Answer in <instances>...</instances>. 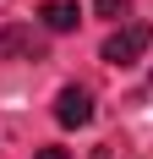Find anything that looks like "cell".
Segmentation results:
<instances>
[{
  "mask_svg": "<svg viewBox=\"0 0 153 159\" xmlns=\"http://www.w3.org/2000/svg\"><path fill=\"white\" fill-rule=\"evenodd\" d=\"M148 44H153V28H148V22H120V28L104 39V61L109 66H137L142 55H148Z\"/></svg>",
  "mask_w": 153,
  "mask_h": 159,
  "instance_id": "6da1fadb",
  "label": "cell"
},
{
  "mask_svg": "<svg viewBox=\"0 0 153 159\" xmlns=\"http://www.w3.org/2000/svg\"><path fill=\"white\" fill-rule=\"evenodd\" d=\"M0 61H44V39L28 22H11L0 28Z\"/></svg>",
  "mask_w": 153,
  "mask_h": 159,
  "instance_id": "7a4b0ae2",
  "label": "cell"
},
{
  "mask_svg": "<svg viewBox=\"0 0 153 159\" xmlns=\"http://www.w3.org/2000/svg\"><path fill=\"white\" fill-rule=\"evenodd\" d=\"M55 121H60V126H88L93 121V93L88 88H60V93H55Z\"/></svg>",
  "mask_w": 153,
  "mask_h": 159,
  "instance_id": "3957f363",
  "label": "cell"
},
{
  "mask_svg": "<svg viewBox=\"0 0 153 159\" xmlns=\"http://www.w3.org/2000/svg\"><path fill=\"white\" fill-rule=\"evenodd\" d=\"M38 16H44V28H49V33H71L76 22H82V11H76V0H49V6H44Z\"/></svg>",
  "mask_w": 153,
  "mask_h": 159,
  "instance_id": "277c9868",
  "label": "cell"
},
{
  "mask_svg": "<svg viewBox=\"0 0 153 159\" xmlns=\"http://www.w3.org/2000/svg\"><path fill=\"white\" fill-rule=\"evenodd\" d=\"M93 11H98V16H115V22H120V16H131V0H93Z\"/></svg>",
  "mask_w": 153,
  "mask_h": 159,
  "instance_id": "5b68a950",
  "label": "cell"
},
{
  "mask_svg": "<svg viewBox=\"0 0 153 159\" xmlns=\"http://www.w3.org/2000/svg\"><path fill=\"white\" fill-rule=\"evenodd\" d=\"M38 159H71L66 148H38Z\"/></svg>",
  "mask_w": 153,
  "mask_h": 159,
  "instance_id": "8992f818",
  "label": "cell"
}]
</instances>
